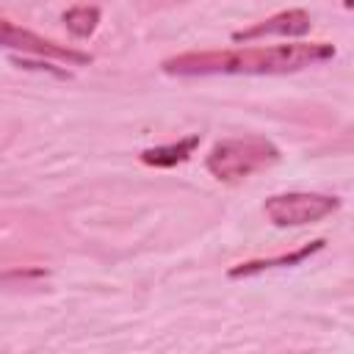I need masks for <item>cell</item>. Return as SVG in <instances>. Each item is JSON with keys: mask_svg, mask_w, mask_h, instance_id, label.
<instances>
[{"mask_svg": "<svg viewBox=\"0 0 354 354\" xmlns=\"http://www.w3.org/2000/svg\"><path fill=\"white\" fill-rule=\"evenodd\" d=\"M199 133H191V136H185V138H180V141H174V144H160V147H147V149H141V163H147V166H155V169H171V166H177V163H185L194 152H196V147H199Z\"/></svg>", "mask_w": 354, "mask_h": 354, "instance_id": "52a82bcc", "label": "cell"}, {"mask_svg": "<svg viewBox=\"0 0 354 354\" xmlns=\"http://www.w3.org/2000/svg\"><path fill=\"white\" fill-rule=\"evenodd\" d=\"M354 6V0H343V8H351Z\"/></svg>", "mask_w": 354, "mask_h": 354, "instance_id": "8fae6325", "label": "cell"}, {"mask_svg": "<svg viewBox=\"0 0 354 354\" xmlns=\"http://www.w3.org/2000/svg\"><path fill=\"white\" fill-rule=\"evenodd\" d=\"M340 210V199L315 191H288L274 194L263 202V213L274 227H304L315 224Z\"/></svg>", "mask_w": 354, "mask_h": 354, "instance_id": "3957f363", "label": "cell"}, {"mask_svg": "<svg viewBox=\"0 0 354 354\" xmlns=\"http://www.w3.org/2000/svg\"><path fill=\"white\" fill-rule=\"evenodd\" d=\"M0 47L6 50H17L22 55H36V58H53V61H61L66 66H86L91 64V55L83 53V50H75V47H66V44H58L53 39H44L28 28H19L14 25L11 19L0 17Z\"/></svg>", "mask_w": 354, "mask_h": 354, "instance_id": "277c9868", "label": "cell"}, {"mask_svg": "<svg viewBox=\"0 0 354 354\" xmlns=\"http://www.w3.org/2000/svg\"><path fill=\"white\" fill-rule=\"evenodd\" d=\"M14 64H17V66H22V69H44V72H53V75H58V77H69V72H66V69H58V66L47 64V58L39 64V61H28V58L22 55V58H14Z\"/></svg>", "mask_w": 354, "mask_h": 354, "instance_id": "30bf717a", "label": "cell"}, {"mask_svg": "<svg viewBox=\"0 0 354 354\" xmlns=\"http://www.w3.org/2000/svg\"><path fill=\"white\" fill-rule=\"evenodd\" d=\"M282 158L279 147L263 136H243V138H221L210 147L205 158V169L221 183H238L274 166Z\"/></svg>", "mask_w": 354, "mask_h": 354, "instance_id": "7a4b0ae2", "label": "cell"}, {"mask_svg": "<svg viewBox=\"0 0 354 354\" xmlns=\"http://www.w3.org/2000/svg\"><path fill=\"white\" fill-rule=\"evenodd\" d=\"M313 28V19L304 8H288V11H279V14H271L243 30H235L232 33V41H254V39H263V36H285V39H299V36H307Z\"/></svg>", "mask_w": 354, "mask_h": 354, "instance_id": "5b68a950", "label": "cell"}, {"mask_svg": "<svg viewBox=\"0 0 354 354\" xmlns=\"http://www.w3.org/2000/svg\"><path fill=\"white\" fill-rule=\"evenodd\" d=\"M100 17H102V14H100L97 6H72V8H66V11L61 14L66 30H69L72 36H77V39H88V36L97 30Z\"/></svg>", "mask_w": 354, "mask_h": 354, "instance_id": "ba28073f", "label": "cell"}, {"mask_svg": "<svg viewBox=\"0 0 354 354\" xmlns=\"http://www.w3.org/2000/svg\"><path fill=\"white\" fill-rule=\"evenodd\" d=\"M329 41H296L274 47H238V50H205L180 53L160 64L174 77H205V75H288L335 58Z\"/></svg>", "mask_w": 354, "mask_h": 354, "instance_id": "6da1fadb", "label": "cell"}, {"mask_svg": "<svg viewBox=\"0 0 354 354\" xmlns=\"http://www.w3.org/2000/svg\"><path fill=\"white\" fill-rule=\"evenodd\" d=\"M50 271L44 268H17V271H8L0 277V282H28V279H44Z\"/></svg>", "mask_w": 354, "mask_h": 354, "instance_id": "9c48e42d", "label": "cell"}, {"mask_svg": "<svg viewBox=\"0 0 354 354\" xmlns=\"http://www.w3.org/2000/svg\"><path fill=\"white\" fill-rule=\"evenodd\" d=\"M326 246L324 238H315L288 254H279V257H260V260H246V263H238L227 271L230 279H243V277H254V274H263V271H274V268H293V266H301L304 260H310L313 254H318L321 249Z\"/></svg>", "mask_w": 354, "mask_h": 354, "instance_id": "8992f818", "label": "cell"}]
</instances>
